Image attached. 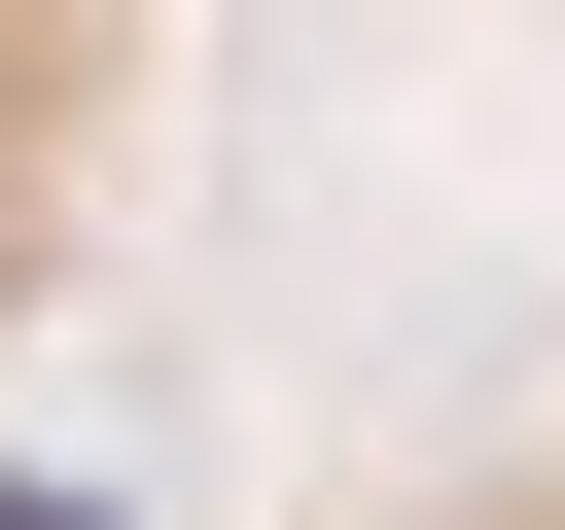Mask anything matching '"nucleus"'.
<instances>
[{
	"label": "nucleus",
	"mask_w": 565,
	"mask_h": 530,
	"mask_svg": "<svg viewBox=\"0 0 565 530\" xmlns=\"http://www.w3.org/2000/svg\"><path fill=\"white\" fill-rule=\"evenodd\" d=\"M318 530H565V389H530V424H459V459H388V495H318Z\"/></svg>",
	"instance_id": "f03ea898"
},
{
	"label": "nucleus",
	"mask_w": 565,
	"mask_h": 530,
	"mask_svg": "<svg viewBox=\"0 0 565 530\" xmlns=\"http://www.w3.org/2000/svg\"><path fill=\"white\" fill-rule=\"evenodd\" d=\"M141 71H177V0H0V389H35V318L106 283V177H141Z\"/></svg>",
	"instance_id": "f257e3e1"
}]
</instances>
